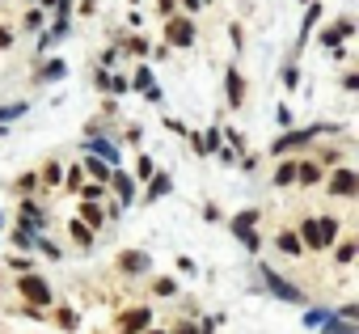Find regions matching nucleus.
<instances>
[{
    "instance_id": "nucleus-19",
    "label": "nucleus",
    "mask_w": 359,
    "mask_h": 334,
    "mask_svg": "<svg viewBox=\"0 0 359 334\" xmlns=\"http://www.w3.org/2000/svg\"><path fill=\"white\" fill-rule=\"evenodd\" d=\"M321 334H355V321H346V317H334V313H330V317L321 321Z\"/></svg>"
},
{
    "instance_id": "nucleus-15",
    "label": "nucleus",
    "mask_w": 359,
    "mask_h": 334,
    "mask_svg": "<svg viewBox=\"0 0 359 334\" xmlns=\"http://www.w3.org/2000/svg\"><path fill=\"white\" fill-rule=\"evenodd\" d=\"M22 220H26L30 229H43V225H47V212H43L39 203H30V199H22Z\"/></svg>"
},
{
    "instance_id": "nucleus-27",
    "label": "nucleus",
    "mask_w": 359,
    "mask_h": 334,
    "mask_svg": "<svg viewBox=\"0 0 359 334\" xmlns=\"http://www.w3.org/2000/svg\"><path fill=\"white\" fill-rule=\"evenodd\" d=\"M127 85H135V89H148V85H152V68H148V64H140V68H135V81H127Z\"/></svg>"
},
{
    "instance_id": "nucleus-49",
    "label": "nucleus",
    "mask_w": 359,
    "mask_h": 334,
    "mask_svg": "<svg viewBox=\"0 0 359 334\" xmlns=\"http://www.w3.org/2000/svg\"><path fill=\"white\" fill-rule=\"evenodd\" d=\"M144 334H161V330H144Z\"/></svg>"
},
{
    "instance_id": "nucleus-21",
    "label": "nucleus",
    "mask_w": 359,
    "mask_h": 334,
    "mask_svg": "<svg viewBox=\"0 0 359 334\" xmlns=\"http://www.w3.org/2000/svg\"><path fill=\"white\" fill-rule=\"evenodd\" d=\"M317 18H321V9H317V5H309V9H304V30H300V43H296V47H304V43H309V34H313Z\"/></svg>"
},
{
    "instance_id": "nucleus-14",
    "label": "nucleus",
    "mask_w": 359,
    "mask_h": 334,
    "mask_svg": "<svg viewBox=\"0 0 359 334\" xmlns=\"http://www.w3.org/2000/svg\"><path fill=\"white\" fill-rule=\"evenodd\" d=\"M317 178H321V161H296V182L313 187Z\"/></svg>"
},
{
    "instance_id": "nucleus-20",
    "label": "nucleus",
    "mask_w": 359,
    "mask_h": 334,
    "mask_svg": "<svg viewBox=\"0 0 359 334\" xmlns=\"http://www.w3.org/2000/svg\"><path fill=\"white\" fill-rule=\"evenodd\" d=\"M81 170H89L97 182H110V165H106V161H97V156H89V161L81 165Z\"/></svg>"
},
{
    "instance_id": "nucleus-16",
    "label": "nucleus",
    "mask_w": 359,
    "mask_h": 334,
    "mask_svg": "<svg viewBox=\"0 0 359 334\" xmlns=\"http://www.w3.org/2000/svg\"><path fill=\"white\" fill-rule=\"evenodd\" d=\"M34 237H39V229H30L26 220H18V233H13V246L26 254V250H34Z\"/></svg>"
},
{
    "instance_id": "nucleus-44",
    "label": "nucleus",
    "mask_w": 359,
    "mask_h": 334,
    "mask_svg": "<svg viewBox=\"0 0 359 334\" xmlns=\"http://www.w3.org/2000/svg\"><path fill=\"white\" fill-rule=\"evenodd\" d=\"M9 43H13V30H9V26H0V51H5Z\"/></svg>"
},
{
    "instance_id": "nucleus-32",
    "label": "nucleus",
    "mask_w": 359,
    "mask_h": 334,
    "mask_svg": "<svg viewBox=\"0 0 359 334\" xmlns=\"http://www.w3.org/2000/svg\"><path fill=\"white\" fill-rule=\"evenodd\" d=\"M152 170H156L152 156H140V161H135V174H140V178H152Z\"/></svg>"
},
{
    "instance_id": "nucleus-50",
    "label": "nucleus",
    "mask_w": 359,
    "mask_h": 334,
    "mask_svg": "<svg viewBox=\"0 0 359 334\" xmlns=\"http://www.w3.org/2000/svg\"><path fill=\"white\" fill-rule=\"evenodd\" d=\"M0 135H5V123H0Z\"/></svg>"
},
{
    "instance_id": "nucleus-4",
    "label": "nucleus",
    "mask_w": 359,
    "mask_h": 334,
    "mask_svg": "<svg viewBox=\"0 0 359 334\" xmlns=\"http://www.w3.org/2000/svg\"><path fill=\"white\" fill-rule=\"evenodd\" d=\"M258 275H262V283H266V288H271L279 300H287V305H300V300H304V292H300L296 283H287V279H283L275 267H262V262H258Z\"/></svg>"
},
{
    "instance_id": "nucleus-25",
    "label": "nucleus",
    "mask_w": 359,
    "mask_h": 334,
    "mask_svg": "<svg viewBox=\"0 0 359 334\" xmlns=\"http://www.w3.org/2000/svg\"><path fill=\"white\" fill-rule=\"evenodd\" d=\"M64 72H68V64H64V60H51V64H47L43 72H39V81H60Z\"/></svg>"
},
{
    "instance_id": "nucleus-5",
    "label": "nucleus",
    "mask_w": 359,
    "mask_h": 334,
    "mask_svg": "<svg viewBox=\"0 0 359 334\" xmlns=\"http://www.w3.org/2000/svg\"><path fill=\"white\" fill-rule=\"evenodd\" d=\"M330 195L334 199H355L359 195V174L351 170V165H338V170L330 174Z\"/></svg>"
},
{
    "instance_id": "nucleus-43",
    "label": "nucleus",
    "mask_w": 359,
    "mask_h": 334,
    "mask_svg": "<svg viewBox=\"0 0 359 334\" xmlns=\"http://www.w3.org/2000/svg\"><path fill=\"white\" fill-rule=\"evenodd\" d=\"M338 317H346V321H355V317H359V305H342V313H338Z\"/></svg>"
},
{
    "instance_id": "nucleus-38",
    "label": "nucleus",
    "mask_w": 359,
    "mask_h": 334,
    "mask_svg": "<svg viewBox=\"0 0 359 334\" xmlns=\"http://www.w3.org/2000/svg\"><path fill=\"white\" fill-rule=\"evenodd\" d=\"M127 51H135V55H144V51H148V43H144V39H127Z\"/></svg>"
},
{
    "instance_id": "nucleus-46",
    "label": "nucleus",
    "mask_w": 359,
    "mask_h": 334,
    "mask_svg": "<svg viewBox=\"0 0 359 334\" xmlns=\"http://www.w3.org/2000/svg\"><path fill=\"white\" fill-rule=\"evenodd\" d=\"M173 334H199V326H187V321H182V326L173 330Z\"/></svg>"
},
{
    "instance_id": "nucleus-23",
    "label": "nucleus",
    "mask_w": 359,
    "mask_h": 334,
    "mask_svg": "<svg viewBox=\"0 0 359 334\" xmlns=\"http://www.w3.org/2000/svg\"><path fill=\"white\" fill-rule=\"evenodd\" d=\"M64 34H68V18H55V26H51V30L43 34V47H51V43H60Z\"/></svg>"
},
{
    "instance_id": "nucleus-36",
    "label": "nucleus",
    "mask_w": 359,
    "mask_h": 334,
    "mask_svg": "<svg viewBox=\"0 0 359 334\" xmlns=\"http://www.w3.org/2000/svg\"><path fill=\"white\" fill-rule=\"evenodd\" d=\"M283 85L296 89V85H300V72H296V68H283Z\"/></svg>"
},
{
    "instance_id": "nucleus-37",
    "label": "nucleus",
    "mask_w": 359,
    "mask_h": 334,
    "mask_svg": "<svg viewBox=\"0 0 359 334\" xmlns=\"http://www.w3.org/2000/svg\"><path fill=\"white\" fill-rule=\"evenodd\" d=\"M156 292H161V296H173V292H177V283H173V279H156Z\"/></svg>"
},
{
    "instance_id": "nucleus-41",
    "label": "nucleus",
    "mask_w": 359,
    "mask_h": 334,
    "mask_svg": "<svg viewBox=\"0 0 359 334\" xmlns=\"http://www.w3.org/2000/svg\"><path fill=\"white\" fill-rule=\"evenodd\" d=\"M342 89H359V72H346L342 76Z\"/></svg>"
},
{
    "instance_id": "nucleus-12",
    "label": "nucleus",
    "mask_w": 359,
    "mask_h": 334,
    "mask_svg": "<svg viewBox=\"0 0 359 334\" xmlns=\"http://www.w3.org/2000/svg\"><path fill=\"white\" fill-rule=\"evenodd\" d=\"M254 225H258V208H250V212L233 216V225H229V229H233V237H237V241H245V237L254 233Z\"/></svg>"
},
{
    "instance_id": "nucleus-45",
    "label": "nucleus",
    "mask_w": 359,
    "mask_h": 334,
    "mask_svg": "<svg viewBox=\"0 0 359 334\" xmlns=\"http://www.w3.org/2000/svg\"><path fill=\"white\" fill-rule=\"evenodd\" d=\"M156 9H161V13L169 18V13H173V0H156Z\"/></svg>"
},
{
    "instance_id": "nucleus-29",
    "label": "nucleus",
    "mask_w": 359,
    "mask_h": 334,
    "mask_svg": "<svg viewBox=\"0 0 359 334\" xmlns=\"http://www.w3.org/2000/svg\"><path fill=\"white\" fill-rule=\"evenodd\" d=\"M355 254H359V246H355V241H342V246H338V262H342V267H346V262H355Z\"/></svg>"
},
{
    "instance_id": "nucleus-17",
    "label": "nucleus",
    "mask_w": 359,
    "mask_h": 334,
    "mask_svg": "<svg viewBox=\"0 0 359 334\" xmlns=\"http://www.w3.org/2000/svg\"><path fill=\"white\" fill-rule=\"evenodd\" d=\"M169 191H173V178H169V174H156V178L148 182V203H156V199L169 195Z\"/></svg>"
},
{
    "instance_id": "nucleus-8",
    "label": "nucleus",
    "mask_w": 359,
    "mask_h": 334,
    "mask_svg": "<svg viewBox=\"0 0 359 334\" xmlns=\"http://www.w3.org/2000/svg\"><path fill=\"white\" fill-rule=\"evenodd\" d=\"M351 34H355V22H351V18H342V22H334L330 30H321V47L338 51V47H342V39H351Z\"/></svg>"
},
{
    "instance_id": "nucleus-26",
    "label": "nucleus",
    "mask_w": 359,
    "mask_h": 334,
    "mask_svg": "<svg viewBox=\"0 0 359 334\" xmlns=\"http://www.w3.org/2000/svg\"><path fill=\"white\" fill-rule=\"evenodd\" d=\"M72 241H76V246H93V229L81 225V220H72Z\"/></svg>"
},
{
    "instance_id": "nucleus-9",
    "label": "nucleus",
    "mask_w": 359,
    "mask_h": 334,
    "mask_svg": "<svg viewBox=\"0 0 359 334\" xmlns=\"http://www.w3.org/2000/svg\"><path fill=\"white\" fill-rule=\"evenodd\" d=\"M85 148H89V156H97V161H106V165H114V161H118V148H114L106 135H97V131H89Z\"/></svg>"
},
{
    "instance_id": "nucleus-48",
    "label": "nucleus",
    "mask_w": 359,
    "mask_h": 334,
    "mask_svg": "<svg viewBox=\"0 0 359 334\" xmlns=\"http://www.w3.org/2000/svg\"><path fill=\"white\" fill-rule=\"evenodd\" d=\"M43 5H47V9H55V5H60V0H43Z\"/></svg>"
},
{
    "instance_id": "nucleus-22",
    "label": "nucleus",
    "mask_w": 359,
    "mask_h": 334,
    "mask_svg": "<svg viewBox=\"0 0 359 334\" xmlns=\"http://www.w3.org/2000/svg\"><path fill=\"white\" fill-rule=\"evenodd\" d=\"M292 182H296V161H283L275 170V187H292Z\"/></svg>"
},
{
    "instance_id": "nucleus-24",
    "label": "nucleus",
    "mask_w": 359,
    "mask_h": 334,
    "mask_svg": "<svg viewBox=\"0 0 359 334\" xmlns=\"http://www.w3.org/2000/svg\"><path fill=\"white\" fill-rule=\"evenodd\" d=\"M279 250H283V254H292V258H296V254H300V250H304V246H300V237H296V233H292V229H287V233H279Z\"/></svg>"
},
{
    "instance_id": "nucleus-2",
    "label": "nucleus",
    "mask_w": 359,
    "mask_h": 334,
    "mask_svg": "<svg viewBox=\"0 0 359 334\" xmlns=\"http://www.w3.org/2000/svg\"><path fill=\"white\" fill-rule=\"evenodd\" d=\"M18 292H22V300H30L34 309H43V305H51V300H55L51 283H47L43 275H34V271H26V275L18 279Z\"/></svg>"
},
{
    "instance_id": "nucleus-34",
    "label": "nucleus",
    "mask_w": 359,
    "mask_h": 334,
    "mask_svg": "<svg viewBox=\"0 0 359 334\" xmlns=\"http://www.w3.org/2000/svg\"><path fill=\"white\" fill-rule=\"evenodd\" d=\"M216 161H220V165H237V152H233V148H224V144H220V148H216Z\"/></svg>"
},
{
    "instance_id": "nucleus-28",
    "label": "nucleus",
    "mask_w": 359,
    "mask_h": 334,
    "mask_svg": "<svg viewBox=\"0 0 359 334\" xmlns=\"http://www.w3.org/2000/svg\"><path fill=\"white\" fill-rule=\"evenodd\" d=\"M34 246H39V250H43V254H47V258H60V254H64V250H60V246H55V241H47V237H43V233H39V237H34Z\"/></svg>"
},
{
    "instance_id": "nucleus-42",
    "label": "nucleus",
    "mask_w": 359,
    "mask_h": 334,
    "mask_svg": "<svg viewBox=\"0 0 359 334\" xmlns=\"http://www.w3.org/2000/svg\"><path fill=\"white\" fill-rule=\"evenodd\" d=\"M144 98H148V102H161L165 93H161V85H148V89H144Z\"/></svg>"
},
{
    "instance_id": "nucleus-11",
    "label": "nucleus",
    "mask_w": 359,
    "mask_h": 334,
    "mask_svg": "<svg viewBox=\"0 0 359 334\" xmlns=\"http://www.w3.org/2000/svg\"><path fill=\"white\" fill-rule=\"evenodd\" d=\"M224 93H229V106H245V81H241L237 68L224 72Z\"/></svg>"
},
{
    "instance_id": "nucleus-6",
    "label": "nucleus",
    "mask_w": 359,
    "mask_h": 334,
    "mask_svg": "<svg viewBox=\"0 0 359 334\" xmlns=\"http://www.w3.org/2000/svg\"><path fill=\"white\" fill-rule=\"evenodd\" d=\"M165 43H169V47H191V43H195V22H191V18H169Z\"/></svg>"
},
{
    "instance_id": "nucleus-31",
    "label": "nucleus",
    "mask_w": 359,
    "mask_h": 334,
    "mask_svg": "<svg viewBox=\"0 0 359 334\" xmlns=\"http://www.w3.org/2000/svg\"><path fill=\"white\" fill-rule=\"evenodd\" d=\"M55 321H60L64 330H76V313H72V309H60V313H55Z\"/></svg>"
},
{
    "instance_id": "nucleus-13",
    "label": "nucleus",
    "mask_w": 359,
    "mask_h": 334,
    "mask_svg": "<svg viewBox=\"0 0 359 334\" xmlns=\"http://www.w3.org/2000/svg\"><path fill=\"white\" fill-rule=\"evenodd\" d=\"M110 187H114V195H118V203H123V208L135 199V182H131L127 174H110Z\"/></svg>"
},
{
    "instance_id": "nucleus-3",
    "label": "nucleus",
    "mask_w": 359,
    "mask_h": 334,
    "mask_svg": "<svg viewBox=\"0 0 359 334\" xmlns=\"http://www.w3.org/2000/svg\"><path fill=\"white\" fill-rule=\"evenodd\" d=\"M330 131H338V123H313V127H304V131H287V135L275 140V152H292V148H300V144H309V140H317V135H330Z\"/></svg>"
},
{
    "instance_id": "nucleus-39",
    "label": "nucleus",
    "mask_w": 359,
    "mask_h": 334,
    "mask_svg": "<svg viewBox=\"0 0 359 334\" xmlns=\"http://www.w3.org/2000/svg\"><path fill=\"white\" fill-rule=\"evenodd\" d=\"M224 131H229V140H233V148H245V135H241L237 127H224Z\"/></svg>"
},
{
    "instance_id": "nucleus-40",
    "label": "nucleus",
    "mask_w": 359,
    "mask_h": 334,
    "mask_svg": "<svg viewBox=\"0 0 359 334\" xmlns=\"http://www.w3.org/2000/svg\"><path fill=\"white\" fill-rule=\"evenodd\" d=\"M9 267H13V271H22V275H26V267H30V258H26V254H22V258H18V254H13V258H9Z\"/></svg>"
},
{
    "instance_id": "nucleus-1",
    "label": "nucleus",
    "mask_w": 359,
    "mask_h": 334,
    "mask_svg": "<svg viewBox=\"0 0 359 334\" xmlns=\"http://www.w3.org/2000/svg\"><path fill=\"white\" fill-rule=\"evenodd\" d=\"M300 246H309V250H325L334 237H338V220L334 216H325V220H304L300 225Z\"/></svg>"
},
{
    "instance_id": "nucleus-18",
    "label": "nucleus",
    "mask_w": 359,
    "mask_h": 334,
    "mask_svg": "<svg viewBox=\"0 0 359 334\" xmlns=\"http://www.w3.org/2000/svg\"><path fill=\"white\" fill-rule=\"evenodd\" d=\"M106 220V212L97 208V203H89V199H81V225H89V229H97Z\"/></svg>"
},
{
    "instance_id": "nucleus-10",
    "label": "nucleus",
    "mask_w": 359,
    "mask_h": 334,
    "mask_svg": "<svg viewBox=\"0 0 359 334\" xmlns=\"http://www.w3.org/2000/svg\"><path fill=\"white\" fill-rule=\"evenodd\" d=\"M148 267H152V258H148L144 250H123V254H118V271H123V275H144Z\"/></svg>"
},
{
    "instance_id": "nucleus-30",
    "label": "nucleus",
    "mask_w": 359,
    "mask_h": 334,
    "mask_svg": "<svg viewBox=\"0 0 359 334\" xmlns=\"http://www.w3.org/2000/svg\"><path fill=\"white\" fill-rule=\"evenodd\" d=\"M43 182H47V187H60V182H64V174H60V165H55V161L43 170Z\"/></svg>"
},
{
    "instance_id": "nucleus-35",
    "label": "nucleus",
    "mask_w": 359,
    "mask_h": 334,
    "mask_svg": "<svg viewBox=\"0 0 359 334\" xmlns=\"http://www.w3.org/2000/svg\"><path fill=\"white\" fill-rule=\"evenodd\" d=\"M325 317H330V309H309V317H304V321H309V326H321Z\"/></svg>"
},
{
    "instance_id": "nucleus-7",
    "label": "nucleus",
    "mask_w": 359,
    "mask_h": 334,
    "mask_svg": "<svg viewBox=\"0 0 359 334\" xmlns=\"http://www.w3.org/2000/svg\"><path fill=\"white\" fill-rule=\"evenodd\" d=\"M148 321H152V309H127L118 317V334H144Z\"/></svg>"
},
{
    "instance_id": "nucleus-33",
    "label": "nucleus",
    "mask_w": 359,
    "mask_h": 334,
    "mask_svg": "<svg viewBox=\"0 0 359 334\" xmlns=\"http://www.w3.org/2000/svg\"><path fill=\"white\" fill-rule=\"evenodd\" d=\"M81 182H85V170H81V165H72V170H68V187L81 191Z\"/></svg>"
},
{
    "instance_id": "nucleus-47",
    "label": "nucleus",
    "mask_w": 359,
    "mask_h": 334,
    "mask_svg": "<svg viewBox=\"0 0 359 334\" xmlns=\"http://www.w3.org/2000/svg\"><path fill=\"white\" fill-rule=\"evenodd\" d=\"M182 5H187V9H191V13H195V9H199V5H203V0H182Z\"/></svg>"
}]
</instances>
